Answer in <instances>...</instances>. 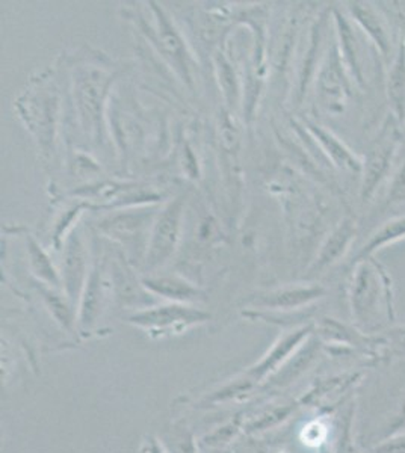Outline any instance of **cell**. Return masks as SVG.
<instances>
[{
  "mask_svg": "<svg viewBox=\"0 0 405 453\" xmlns=\"http://www.w3.org/2000/svg\"><path fill=\"white\" fill-rule=\"evenodd\" d=\"M183 211H185V198L177 196L175 200L169 201L152 222L149 242H147L145 258H144L145 269L150 273L168 262L171 256L175 253L179 245L180 233H182Z\"/></svg>",
  "mask_w": 405,
  "mask_h": 453,
  "instance_id": "7",
  "label": "cell"
},
{
  "mask_svg": "<svg viewBox=\"0 0 405 453\" xmlns=\"http://www.w3.org/2000/svg\"><path fill=\"white\" fill-rule=\"evenodd\" d=\"M111 83L113 74L96 65L79 68L74 76L77 112L81 117L82 129L94 141H98L102 136L103 104Z\"/></svg>",
  "mask_w": 405,
  "mask_h": 453,
  "instance_id": "5",
  "label": "cell"
},
{
  "mask_svg": "<svg viewBox=\"0 0 405 453\" xmlns=\"http://www.w3.org/2000/svg\"><path fill=\"white\" fill-rule=\"evenodd\" d=\"M405 140V130L390 113L381 124L363 156V170L360 181V203L370 204L385 181L390 179L396 156Z\"/></svg>",
  "mask_w": 405,
  "mask_h": 453,
  "instance_id": "2",
  "label": "cell"
},
{
  "mask_svg": "<svg viewBox=\"0 0 405 453\" xmlns=\"http://www.w3.org/2000/svg\"><path fill=\"white\" fill-rule=\"evenodd\" d=\"M17 108L43 153H53L59 115V94L53 82L44 79L32 82L31 88L19 98Z\"/></svg>",
  "mask_w": 405,
  "mask_h": 453,
  "instance_id": "3",
  "label": "cell"
},
{
  "mask_svg": "<svg viewBox=\"0 0 405 453\" xmlns=\"http://www.w3.org/2000/svg\"><path fill=\"white\" fill-rule=\"evenodd\" d=\"M150 217L152 215L147 211L124 213V215L111 218L109 221L103 222L102 230L108 234H113L111 237H115L123 245L138 247L139 239L143 237L145 226L149 222H153Z\"/></svg>",
  "mask_w": 405,
  "mask_h": 453,
  "instance_id": "20",
  "label": "cell"
},
{
  "mask_svg": "<svg viewBox=\"0 0 405 453\" xmlns=\"http://www.w3.org/2000/svg\"><path fill=\"white\" fill-rule=\"evenodd\" d=\"M381 453H405V438L396 440L393 443L386 444L380 449Z\"/></svg>",
  "mask_w": 405,
  "mask_h": 453,
  "instance_id": "27",
  "label": "cell"
},
{
  "mask_svg": "<svg viewBox=\"0 0 405 453\" xmlns=\"http://www.w3.org/2000/svg\"><path fill=\"white\" fill-rule=\"evenodd\" d=\"M26 247L29 256V266H31L32 275L36 279V283L61 290V273H58L55 265L51 263L46 251L40 247V243L36 242L34 237L29 236L26 241Z\"/></svg>",
  "mask_w": 405,
  "mask_h": 453,
  "instance_id": "22",
  "label": "cell"
},
{
  "mask_svg": "<svg viewBox=\"0 0 405 453\" xmlns=\"http://www.w3.org/2000/svg\"><path fill=\"white\" fill-rule=\"evenodd\" d=\"M139 453H168L167 449L164 448V444L160 443V438L154 437V435H147L144 437L141 448H139Z\"/></svg>",
  "mask_w": 405,
  "mask_h": 453,
  "instance_id": "26",
  "label": "cell"
},
{
  "mask_svg": "<svg viewBox=\"0 0 405 453\" xmlns=\"http://www.w3.org/2000/svg\"><path fill=\"white\" fill-rule=\"evenodd\" d=\"M90 271L91 268H88V253L87 248L83 245L82 236L76 228H73L66 239L64 247L61 281L62 292L66 294L76 311Z\"/></svg>",
  "mask_w": 405,
  "mask_h": 453,
  "instance_id": "11",
  "label": "cell"
},
{
  "mask_svg": "<svg viewBox=\"0 0 405 453\" xmlns=\"http://www.w3.org/2000/svg\"><path fill=\"white\" fill-rule=\"evenodd\" d=\"M102 273V266L98 263L93 265L83 288L82 296L79 299L77 330L81 333L93 330L98 319L102 318L105 301H106V286H105Z\"/></svg>",
  "mask_w": 405,
  "mask_h": 453,
  "instance_id": "16",
  "label": "cell"
},
{
  "mask_svg": "<svg viewBox=\"0 0 405 453\" xmlns=\"http://www.w3.org/2000/svg\"><path fill=\"white\" fill-rule=\"evenodd\" d=\"M152 11L156 21L154 44L158 46L160 52L164 53L169 64L175 68V73L179 74L182 81L188 87H192V61H191L185 40L182 38L180 32L175 29V23L169 20V17L165 14L162 8L152 4Z\"/></svg>",
  "mask_w": 405,
  "mask_h": 453,
  "instance_id": "10",
  "label": "cell"
},
{
  "mask_svg": "<svg viewBox=\"0 0 405 453\" xmlns=\"http://www.w3.org/2000/svg\"><path fill=\"white\" fill-rule=\"evenodd\" d=\"M304 130L312 136L313 141L318 145L329 162L334 168L340 171H347L351 174H362L363 170V157L355 155L344 141L331 132L325 129L321 124L315 123L312 119H304Z\"/></svg>",
  "mask_w": 405,
  "mask_h": 453,
  "instance_id": "15",
  "label": "cell"
},
{
  "mask_svg": "<svg viewBox=\"0 0 405 453\" xmlns=\"http://www.w3.org/2000/svg\"><path fill=\"white\" fill-rule=\"evenodd\" d=\"M313 333L315 331H313L312 324L301 325V326L286 331L272 343L271 348L263 354L261 360L256 361L252 367H248L245 375L256 384L276 375L287 361L301 349V346L310 339Z\"/></svg>",
  "mask_w": 405,
  "mask_h": 453,
  "instance_id": "9",
  "label": "cell"
},
{
  "mask_svg": "<svg viewBox=\"0 0 405 453\" xmlns=\"http://www.w3.org/2000/svg\"><path fill=\"white\" fill-rule=\"evenodd\" d=\"M405 239V215H398V217L390 218L387 221L383 222L372 234L370 239L363 243V247L360 248L359 253L355 254L349 266L354 265L363 258L374 257L375 254L390 247L395 243L401 242Z\"/></svg>",
  "mask_w": 405,
  "mask_h": 453,
  "instance_id": "19",
  "label": "cell"
},
{
  "mask_svg": "<svg viewBox=\"0 0 405 453\" xmlns=\"http://www.w3.org/2000/svg\"><path fill=\"white\" fill-rule=\"evenodd\" d=\"M143 288L149 294L165 299L167 303L194 305L197 301L205 299L200 288L177 275L147 277L143 280Z\"/></svg>",
  "mask_w": 405,
  "mask_h": 453,
  "instance_id": "18",
  "label": "cell"
},
{
  "mask_svg": "<svg viewBox=\"0 0 405 453\" xmlns=\"http://www.w3.org/2000/svg\"><path fill=\"white\" fill-rule=\"evenodd\" d=\"M353 83L334 36L331 44L325 49L315 78L316 97L323 108L338 115L344 112L348 98L353 96Z\"/></svg>",
  "mask_w": 405,
  "mask_h": 453,
  "instance_id": "6",
  "label": "cell"
},
{
  "mask_svg": "<svg viewBox=\"0 0 405 453\" xmlns=\"http://www.w3.org/2000/svg\"><path fill=\"white\" fill-rule=\"evenodd\" d=\"M357 233H359L357 218L351 213L345 215L329 233V236L323 239V245L319 247L318 254L308 269V273H323L325 269L336 265L339 260H342L348 253L351 245L354 243Z\"/></svg>",
  "mask_w": 405,
  "mask_h": 453,
  "instance_id": "14",
  "label": "cell"
},
{
  "mask_svg": "<svg viewBox=\"0 0 405 453\" xmlns=\"http://www.w3.org/2000/svg\"><path fill=\"white\" fill-rule=\"evenodd\" d=\"M325 435H327V431L321 423L313 422L304 427V443L310 444V446H318L323 443Z\"/></svg>",
  "mask_w": 405,
  "mask_h": 453,
  "instance_id": "25",
  "label": "cell"
},
{
  "mask_svg": "<svg viewBox=\"0 0 405 453\" xmlns=\"http://www.w3.org/2000/svg\"><path fill=\"white\" fill-rule=\"evenodd\" d=\"M211 319V313L195 305L165 303L150 305L129 314L128 322L139 330L145 331L153 339H165L182 334L185 331L203 325Z\"/></svg>",
  "mask_w": 405,
  "mask_h": 453,
  "instance_id": "4",
  "label": "cell"
},
{
  "mask_svg": "<svg viewBox=\"0 0 405 453\" xmlns=\"http://www.w3.org/2000/svg\"><path fill=\"white\" fill-rule=\"evenodd\" d=\"M36 288L42 295L43 303L49 310L51 318L55 319L62 330L67 331L68 334L74 333L77 328V311L68 301L67 296L59 288H49L42 283H36Z\"/></svg>",
  "mask_w": 405,
  "mask_h": 453,
  "instance_id": "21",
  "label": "cell"
},
{
  "mask_svg": "<svg viewBox=\"0 0 405 453\" xmlns=\"http://www.w3.org/2000/svg\"><path fill=\"white\" fill-rule=\"evenodd\" d=\"M385 206H405V159L393 171V174L390 175L386 188Z\"/></svg>",
  "mask_w": 405,
  "mask_h": 453,
  "instance_id": "23",
  "label": "cell"
},
{
  "mask_svg": "<svg viewBox=\"0 0 405 453\" xmlns=\"http://www.w3.org/2000/svg\"><path fill=\"white\" fill-rule=\"evenodd\" d=\"M331 19L334 23V36L338 42L339 52L344 59L349 76L353 79L355 87L360 91L368 89V74L364 73V57L362 42L357 35V27L354 21L349 19L348 14H345L340 10L331 11Z\"/></svg>",
  "mask_w": 405,
  "mask_h": 453,
  "instance_id": "12",
  "label": "cell"
},
{
  "mask_svg": "<svg viewBox=\"0 0 405 453\" xmlns=\"http://www.w3.org/2000/svg\"><path fill=\"white\" fill-rule=\"evenodd\" d=\"M386 94L390 115L405 130V34L401 36L396 53L392 58L386 76Z\"/></svg>",
  "mask_w": 405,
  "mask_h": 453,
  "instance_id": "17",
  "label": "cell"
},
{
  "mask_svg": "<svg viewBox=\"0 0 405 453\" xmlns=\"http://www.w3.org/2000/svg\"><path fill=\"white\" fill-rule=\"evenodd\" d=\"M349 307L353 319L363 331H374L395 318L393 281L385 265L375 257L351 265Z\"/></svg>",
  "mask_w": 405,
  "mask_h": 453,
  "instance_id": "1",
  "label": "cell"
},
{
  "mask_svg": "<svg viewBox=\"0 0 405 453\" xmlns=\"http://www.w3.org/2000/svg\"><path fill=\"white\" fill-rule=\"evenodd\" d=\"M383 339L386 345H389L395 354L405 356V325L386 331Z\"/></svg>",
  "mask_w": 405,
  "mask_h": 453,
  "instance_id": "24",
  "label": "cell"
},
{
  "mask_svg": "<svg viewBox=\"0 0 405 453\" xmlns=\"http://www.w3.org/2000/svg\"><path fill=\"white\" fill-rule=\"evenodd\" d=\"M348 16L354 21L357 29L370 40L375 52L386 61H389L393 42L390 34L389 21L381 12L380 8H377L370 2H349Z\"/></svg>",
  "mask_w": 405,
  "mask_h": 453,
  "instance_id": "13",
  "label": "cell"
},
{
  "mask_svg": "<svg viewBox=\"0 0 405 453\" xmlns=\"http://www.w3.org/2000/svg\"><path fill=\"white\" fill-rule=\"evenodd\" d=\"M327 288L316 283L286 284L282 288H271L265 292L253 295L246 301L254 311L263 313L291 314L298 313L313 303L323 299Z\"/></svg>",
  "mask_w": 405,
  "mask_h": 453,
  "instance_id": "8",
  "label": "cell"
}]
</instances>
